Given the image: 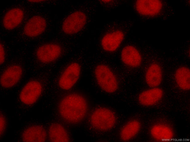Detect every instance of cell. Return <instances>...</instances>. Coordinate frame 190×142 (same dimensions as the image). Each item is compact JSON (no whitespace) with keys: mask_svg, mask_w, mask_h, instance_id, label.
<instances>
[{"mask_svg":"<svg viewBox=\"0 0 190 142\" xmlns=\"http://www.w3.org/2000/svg\"><path fill=\"white\" fill-rule=\"evenodd\" d=\"M88 111V104L85 97L79 93H72L64 97L58 105L60 115L66 122L76 124L82 121Z\"/></svg>","mask_w":190,"mask_h":142,"instance_id":"cell-1","label":"cell"},{"mask_svg":"<svg viewBox=\"0 0 190 142\" xmlns=\"http://www.w3.org/2000/svg\"><path fill=\"white\" fill-rule=\"evenodd\" d=\"M89 121L94 129L99 131H106L114 126L116 122V117L115 113L110 109L100 107L92 112Z\"/></svg>","mask_w":190,"mask_h":142,"instance_id":"cell-2","label":"cell"},{"mask_svg":"<svg viewBox=\"0 0 190 142\" xmlns=\"http://www.w3.org/2000/svg\"><path fill=\"white\" fill-rule=\"evenodd\" d=\"M94 74L98 85L103 91L112 93L117 90L118 87L117 78L107 65L103 64L98 65L95 69Z\"/></svg>","mask_w":190,"mask_h":142,"instance_id":"cell-3","label":"cell"},{"mask_svg":"<svg viewBox=\"0 0 190 142\" xmlns=\"http://www.w3.org/2000/svg\"><path fill=\"white\" fill-rule=\"evenodd\" d=\"M81 72V68L78 63H70L65 68L61 75L58 81L59 86L63 90L70 89L78 81Z\"/></svg>","mask_w":190,"mask_h":142,"instance_id":"cell-4","label":"cell"},{"mask_svg":"<svg viewBox=\"0 0 190 142\" xmlns=\"http://www.w3.org/2000/svg\"><path fill=\"white\" fill-rule=\"evenodd\" d=\"M87 20L85 14L80 11H75L68 16L62 23V29L65 33L72 35L81 31Z\"/></svg>","mask_w":190,"mask_h":142,"instance_id":"cell-5","label":"cell"},{"mask_svg":"<svg viewBox=\"0 0 190 142\" xmlns=\"http://www.w3.org/2000/svg\"><path fill=\"white\" fill-rule=\"evenodd\" d=\"M43 90L41 84L36 80L27 83L21 90L19 98L21 101L27 105L35 103L41 95Z\"/></svg>","mask_w":190,"mask_h":142,"instance_id":"cell-6","label":"cell"},{"mask_svg":"<svg viewBox=\"0 0 190 142\" xmlns=\"http://www.w3.org/2000/svg\"><path fill=\"white\" fill-rule=\"evenodd\" d=\"M62 49L58 44L47 43L39 47L36 52V56L41 63H48L57 60L61 56Z\"/></svg>","mask_w":190,"mask_h":142,"instance_id":"cell-7","label":"cell"},{"mask_svg":"<svg viewBox=\"0 0 190 142\" xmlns=\"http://www.w3.org/2000/svg\"><path fill=\"white\" fill-rule=\"evenodd\" d=\"M23 72L22 67L18 65H12L8 67L1 75L0 80L1 86L6 88L13 87L20 81Z\"/></svg>","mask_w":190,"mask_h":142,"instance_id":"cell-8","label":"cell"},{"mask_svg":"<svg viewBox=\"0 0 190 142\" xmlns=\"http://www.w3.org/2000/svg\"><path fill=\"white\" fill-rule=\"evenodd\" d=\"M163 6L161 1L158 0H139L135 4L136 9L140 14L152 17L158 15Z\"/></svg>","mask_w":190,"mask_h":142,"instance_id":"cell-9","label":"cell"},{"mask_svg":"<svg viewBox=\"0 0 190 142\" xmlns=\"http://www.w3.org/2000/svg\"><path fill=\"white\" fill-rule=\"evenodd\" d=\"M46 26V22L44 18L40 16H34L26 23L24 27L23 32L28 37H36L45 31Z\"/></svg>","mask_w":190,"mask_h":142,"instance_id":"cell-10","label":"cell"},{"mask_svg":"<svg viewBox=\"0 0 190 142\" xmlns=\"http://www.w3.org/2000/svg\"><path fill=\"white\" fill-rule=\"evenodd\" d=\"M121 58L126 65L132 68H136L141 64L142 58L139 51L132 45H127L122 49Z\"/></svg>","mask_w":190,"mask_h":142,"instance_id":"cell-11","label":"cell"},{"mask_svg":"<svg viewBox=\"0 0 190 142\" xmlns=\"http://www.w3.org/2000/svg\"><path fill=\"white\" fill-rule=\"evenodd\" d=\"M124 37L123 33L120 30H116L106 34L101 41L102 48L105 51L113 52L120 47Z\"/></svg>","mask_w":190,"mask_h":142,"instance_id":"cell-12","label":"cell"},{"mask_svg":"<svg viewBox=\"0 0 190 142\" xmlns=\"http://www.w3.org/2000/svg\"><path fill=\"white\" fill-rule=\"evenodd\" d=\"M47 136L45 128L40 125L30 126L23 133L22 140L26 142H43L45 141Z\"/></svg>","mask_w":190,"mask_h":142,"instance_id":"cell-13","label":"cell"},{"mask_svg":"<svg viewBox=\"0 0 190 142\" xmlns=\"http://www.w3.org/2000/svg\"><path fill=\"white\" fill-rule=\"evenodd\" d=\"M24 17V13L21 9L12 8L6 12L3 17V26L8 30L14 29L21 23Z\"/></svg>","mask_w":190,"mask_h":142,"instance_id":"cell-14","label":"cell"},{"mask_svg":"<svg viewBox=\"0 0 190 142\" xmlns=\"http://www.w3.org/2000/svg\"><path fill=\"white\" fill-rule=\"evenodd\" d=\"M163 95L162 89L158 87L151 88L141 93L138 97V101L142 105L152 106L159 102Z\"/></svg>","mask_w":190,"mask_h":142,"instance_id":"cell-15","label":"cell"},{"mask_svg":"<svg viewBox=\"0 0 190 142\" xmlns=\"http://www.w3.org/2000/svg\"><path fill=\"white\" fill-rule=\"evenodd\" d=\"M163 76L160 66L157 63L152 64L146 71L145 77L146 83L151 87H157L161 83Z\"/></svg>","mask_w":190,"mask_h":142,"instance_id":"cell-16","label":"cell"},{"mask_svg":"<svg viewBox=\"0 0 190 142\" xmlns=\"http://www.w3.org/2000/svg\"><path fill=\"white\" fill-rule=\"evenodd\" d=\"M48 134L49 140L51 142H65L70 140L67 130L59 123L51 124L49 127Z\"/></svg>","mask_w":190,"mask_h":142,"instance_id":"cell-17","label":"cell"},{"mask_svg":"<svg viewBox=\"0 0 190 142\" xmlns=\"http://www.w3.org/2000/svg\"><path fill=\"white\" fill-rule=\"evenodd\" d=\"M141 127V124L139 121L134 120L129 121L120 130V136L121 139L123 141L131 140L137 134Z\"/></svg>","mask_w":190,"mask_h":142,"instance_id":"cell-18","label":"cell"},{"mask_svg":"<svg viewBox=\"0 0 190 142\" xmlns=\"http://www.w3.org/2000/svg\"><path fill=\"white\" fill-rule=\"evenodd\" d=\"M152 136L158 141H169L172 139L174 136L172 129L167 126L157 124L153 126L151 129Z\"/></svg>","mask_w":190,"mask_h":142,"instance_id":"cell-19","label":"cell"},{"mask_svg":"<svg viewBox=\"0 0 190 142\" xmlns=\"http://www.w3.org/2000/svg\"><path fill=\"white\" fill-rule=\"evenodd\" d=\"M175 78L176 82L181 89L187 90L190 88V70L186 67H179L175 71Z\"/></svg>","mask_w":190,"mask_h":142,"instance_id":"cell-20","label":"cell"},{"mask_svg":"<svg viewBox=\"0 0 190 142\" xmlns=\"http://www.w3.org/2000/svg\"><path fill=\"white\" fill-rule=\"evenodd\" d=\"M6 118L2 114H0V135L4 133L6 127Z\"/></svg>","mask_w":190,"mask_h":142,"instance_id":"cell-21","label":"cell"},{"mask_svg":"<svg viewBox=\"0 0 190 142\" xmlns=\"http://www.w3.org/2000/svg\"><path fill=\"white\" fill-rule=\"evenodd\" d=\"M6 58V54L5 49L3 45H0V63L1 65L4 62Z\"/></svg>","mask_w":190,"mask_h":142,"instance_id":"cell-22","label":"cell"},{"mask_svg":"<svg viewBox=\"0 0 190 142\" xmlns=\"http://www.w3.org/2000/svg\"><path fill=\"white\" fill-rule=\"evenodd\" d=\"M30 2H42V1H44V0H29Z\"/></svg>","mask_w":190,"mask_h":142,"instance_id":"cell-23","label":"cell"},{"mask_svg":"<svg viewBox=\"0 0 190 142\" xmlns=\"http://www.w3.org/2000/svg\"><path fill=\"white\" fill-rule=\"evenodd\" d=\"M102 1L104 2H108L111 1L110 0H102Z\"/></svg>","mask_w":190,"mask_h":142,"instance_id":"cell-24","label":"cell"}]
</instances>
